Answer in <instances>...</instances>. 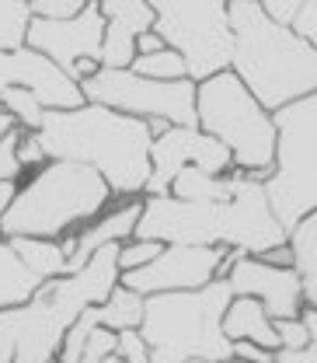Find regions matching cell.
Returning <instances> with one entry per match:
<instances>
[{
	"label": "cell",
	"mask_w": 317,
	"mask_h": 363,
	"mask_svg": "<svg viewBox=\"0 0 317 363\" xmlns=\"http://www.w3.org/2000/svg\"><path fill=\"white\" fill-rule=\"evenodd\" d=\"M136 238L161 245L226 248L237 255L265 259L272 248L289 245L286 227L275 220L265 182L244 175L237 199L230 203H185L175 196L143 199Z\"/></svg>",
	"instance_id": "6da1fadb"
},
{
	"label": "cell",
	"mask_w": 317,
	"mask_h": 363,
	"mask_svg": "<svg viewBox=\"0 0 317 363\" xmlns=\"http://www.w3.org/2000/svg\"><path fill=\"white\" fill-rule=\"evenodd\" d=\"M49 161H70L94 168L115 199H143L150 185V154L154 133L146 119H133L122 112H112L105 105H84L74 112H45L39 126Z\"/></svg>",
	"instance_id": "7a4b0ae2"
},
{
	"label": "cell",
	"mask_w": 317,
	"mask_h": 363,
	"mask_svg": "<svg viewBox=\"0 0 317 363\" xmlns=\"http://www.w3.org/2000/svg\"><path fill=\"white\" fill-rule=\"evenodd\" d=\"M119 248L122 245H105L81 272L49 279L28 304L0 311V363L59 360L77 318L88 308L105 304L119 286Z\"/></svg>",
	"instance_id": "3957f363"
},
{
	"label": "cell",
	"mask_w": 317,
	"mask_h": 363,
	"mask_svg": "<svg viewBox=\"0 0 317 363\" xmlns=\"http://www.w3.org/2000/svg\"><path fill=\"white\" fill-rule=\"evenodd\" d=\"M234 74L272 116L317 94V49L293 28L269 21L262 0H230Z\"/></svg>",
	"instance_id": "277c9868"
},
{
	"label": "cell",
	"mask_w": 317,
	"mask_h": 363,
	"mask_svg": "<svg viewBox=\"0 0 317 363\" xmlns=\"http://www.w3.org/2000/svg\"><path fill=\"white\" fill-rule=\"evenodd\" d=\"M115 192L94 168L49 161L18 182V196L0 220V238H45L67 241L108 213Z\"/></svg>",
	"instance_id": "5b68a950"
},
{
	"label": "cell",
	"mask_w": 317,
	"mask_h": 363,
	"mask_svg": "<svg viewBox=\"0 0 317 363\" xmlns=\"http://www.w3.org/2000/svg\"><path fill=\"white\" fill-rule=\"evenodd\" d=\"M234 301V286L213 279L202 290L146 297L139 335L150 342V363H226L234 342L224 335V315Z\"/></svg>",
	"instance_id": "8992f818"
},
{
	"label": "cell",
	"mask_w": 317,
	"mask_h": 363,
	"mask_svg": "<svg viewBox=\"0 0 317 363\" xmlns=\"http://www.w3.org/2000/svg\"><path fill=\"white\" fill-rule=\"evenodd\" d=\"M195 112L199 130L217 136L234 157V172L251 179H269L275 164V116L262 108V101L244 88V81L226 70L209 81H202L195 91Z\"/></svg>",
	"instance_id": "52a82bcc"
},
{
	"label": "cell",
	"mask_w": 317,
	"mask_h": 363,
	"mask_svg": "<svg viewBox=\"0 0 317 363\" xmlns=\"http://www.w3.org/2000/svg\"><path fill=\"white\" fill-rule=\"evenodd\" d=\"M275 164L265 179L272 213L286 234L317 213V94L275 112Z\"/></svg>",
	"instance_id": "ba28073f"
},
{
	"label": "cell",
	"mask_w": 317,
	"mask_h": 363,
	"mask_svg": "<svg viewBox=\"0 0 317 363\" xmlns=\"http://www.w3.org/2000/svg\"><path fill=\"white\" fill-rule=\"evenodd\" d=\"M154 32L185 60L192 84L234 70L237 39L226 0H154Z\"/></svg>",
	"instance_id": "9c48e42d"
},
{
	"label": "cell",
	"mask_w": 317,
	"mask_h": 363,
	"mask_svg": "<svg viewBox=\"0 0 317 363\" xmlns=\"http://www.w3.org/2000/svg\"><path fill=\"white\" fill-rule=\"evenodd\" d=\"M84 98L91 105H105L112 112L133 116V119H164L171 126H199L195 112V91L199 84L192 81H146L133 70H108L101 67L91 81L81 84Z\"/></svg>",
	"instance_id": "30bf717a"
},
{
	"label": "cell",
	"mask_w": 317,
	"mask_h": 363,
	"mask_svg": "<svg viewBox=\"0 0 317 363\" xmlns=\"http://www.w3.org/2000/svg\"><path fill=\"white\" fill-rule=\"evenodd\" d=\"M237 252L226 248H192V245H168L150 266L133 272H122V286L136 290L139 297H157V294H185V290H202L213 279H226Z\"/></svg>",
	"instance_id": "8fae6325"
},
{
	"label": "cell",
	"mask_w": 317,
	"mask_h": 363,
	"mask_svg": "<svg viewBox=\"0 0 317 363\" xmlns=\"http://www.w3.org/2000/svg\"><path fill=\"white\" fill-rule=\"evenodd\" d=\"M150 185L143 199H157V196H171V185L185 168H199L206 175L224 179L234 172V157L217 136L202 133L199 126H168L164 133L154 140V154H150Z\"/></svg>",
	"instance_id": "7c38bea8"
},
{
	"label": "cell",
	"mask_w": 317,
	"mask_h": 363,
	"mask_svg": "<svg viewBox=\"0 0 317 363\" xmlns=\"http://www.w3.org/2000/svg\"><path fill=\"white\" fill-rule=\"evenodd\" d=\"M4 88L32 91L45 105V112H74L88 105L81 84L63 67H56L49 56L28 45L18 52H0V91Z\"/></svg>",
	"instance_id": "4fadbf2b"
},
{
	"label": "cell",
	"mask_w": 317,
	"mask_h": 363,
	"mask_svg": "<svg viewBox=\"0 0 317 363\" xmlns=\"http://www.w3.org/2000/svg\"><path fill=\"white\" fill-rule=\"evenodd\" d=\"M28 49L49 56L56 67L67 74L81 60H98L101 63V45H105V18H101V0H88L84 14L74 21H42L32 18L28 28Z\"/></svg>",
	"instance_id": "5bb4252c"
},
{
	"label": "cell",
	"mask_w": 317,
	"mask_h": 363,
	"mask_svg": "<svg viewBox=\"0 0 317 363\" xmlns=\"http://www.w3.org/2000/svg\"><path fill=\"white\" fill-rule=\"evenodd\" d=\"M226 283L234 286V297L262 301L272 321L304 318V311H307L304 279L296 269L269 266L265 259H255V255H237L230 272H226Z\"/></svg>",
	"instance_id": "9a60e30c"
},
{
	"label": "cell",
	"mask_w": 317,
	"mask_h": 363,
	"mask_svg": "<svg viewBox=\"0 0 317 363\" xmlns=\"http://www.w3.org/2000/svg\"><path fill=\"white\" fill-rule=\"evenodd\" d=\"M101 18H105L101 67L129 70L136 63V39L154 32L157 25L154 0H101Z\"/></svg>",
	"instance_id": "2e32d148"
},
{
	"label": "cell",
	"mask_w": 317,
	"mask_h": 363,
	"mask_svg": "<svg viewBox=\"0 0 317 363\" xmlns=\"http://www.w3.org/2000/svg\"><path fill=\"white\" fill-rule=\"evenodd\" d=\"M139 217H143V199H119V203H112L108 213H101L81 234L67 238L63 248L70 255V272H81L94 259V252H101L105 245H126V241H133Z\"/></svg>",
	"instance_id": "e0dca14e"
},
{
	"label": "cell",
	"mask_w": 317,
	"mask_h": 363,
	"mask_svg": "<svg viewBox=\"0 0 317 363\" xmlns=\"http://www.w3.org/2000/svg\"><path fill=\"white\" fill-rule=\"evenodd\" d=\"M224 335L230 342H251V346H262L269 353L282 350V339L275 332V321L269 318L265 304L255 301V297H234L230 308L224 315Z\"/></svg>",
	"instance_id": "ac0fdd59"
},
{
	"label": "cell",
	"mask_w": 317,
	"mask_h": 363,
	"mask_svg": "<svg viewBox=\"0 0 317 363\" xmlns=\"http://www.w3.org/2000/svg\"><path fill=\"white\" fill-rule=\"evenodd\" d=\"M39 290H42V279L18 259L7 238H0V311L28 304Z\"/></svg>",
	"instance_id": "d6986e66"
},
{
	"label": "cell",
	"mask_w": 317,
	"mask_h": 363,
	"mask_svg": "<svg viewBox=\"0 0 317 363\" xmlns=\"http://www.w3.org/2000/svg\"><path fill=\"white\" fill-rule=\"evenodd\" d=\"M241 185H244L241 172H230L224 179H217V175H206L199 168H185L171 185V196L185 199V203H230V199H237Z\"/></svg>",
	"instance_id": "ffe728a7"
},
{
	"label": "cell",
	"mask_w": 317,
	"mask_h": 363,
	"mask_svg": "<svg viewBox=\"0 0 317 363\" xmlns=\"http://www.w3.org/2000/svg\"><path fill=\"white\" fill-rule=\"evenodd\" d=\"M11 248L18 252V259L35 272L42 283L70 276V255L63 248V241H45V238H11Z\"/></svg>",
	"instance_id": "44dd1931"
},
{
	"label": "cell",
	"mask_w": 317,
	"mask_h": 363,
	"mask_svg": "<svg viewBox=\"0 0 317 363\" xmlns=\"http://www.w3.org/2000/svg\"><path fill=\"white\" fill-rule=\"evenodd\" d=\"M289 248H293V269L304 279V301L317 311V213L304 217L289 230Z\"/></svg>",
	"instance_id": "7402d4cb"
},
{
	"label": "cell",
	"mask_w": 317,
	"mask_h": 363,
	"mask_svg": "<svg viewBox=\"0 0 317 363\" xmlns=\"http://www.w3.org/2000/svg\"><path fill=\"white\" fill-rule=\"evenodd\" d=\"M143 308H146V297H139L136 290L119 283L112 290V297L94 308V321H98V328H112V332L139 328L143 325Z\"/></svg>",
	"instance_id": "603a6c76"
},
{
	"label": "cell",
	"mask_w": 317,
	"mask_h": 363,
	"mask_svg": "<svg viewBox=\"0 0 317 363\" xmlns=\"http://www.w3.org/2000/svg\"><path fill=\"white\" fill-rule=\"evenodd\" d=\"M32 18V0H0V52L25 49Z\"/></svg>",
	"instance_id": "cb8c5ba5"
},
{
	"label": "cell",
	"mask_w": 317,
	"mask_h": 363,
	"mask_svg": "<svg viewBox=\"0 0 317 363\" xmlns=\"http://www.w3.org/2000/svg\"><path fill=\"white\" fill-rule=\"evenodd\" d=\"M0 108L28 133H39L45 119V105L32 94V91H21V88H4L0 91Z\"/></svg>",
	"instance_id": "d4e9b609"
},
{
	"label": "cell",
	"mask_w": 317,
	"mask_h": 363,
	"mask_svg": "<svg viewBox=\"0 0 317 363\" xmlns=\"http://www.w3.org/2000/svg\"><path fill=\"white\" fill-rule=\"evenodd\" d=\"M133 74L146 77V81H164V84H175V81H188V67L175 49H161L154 56H136V63L129 67Z\"/></svg>",
	"instance_id": "484cf974"
},
{
	"label": "cell",
	"mask_w": 317,
	"mask_h": 363,
	"mask_svg": "<svg viewBox=\"0 0 317 363\" xmlns=\"http://www.w3.org/2000/svg\"><path fill=\"white\" fill-rule=\"evenodd\" d=\"M164 248H168V245H161V241H143V238H133V241H126V245L119 248V269L122 272L143 269V266H150Z\"/></svg>",
	"instance_id": "4316f807"
},
{
	"label": "cell",
	"mask_w": 317,
	"mask_h": 363,
	"mask_svg": "<svg viewBox=\"0 0 317 363\" xmlns=\"http://www.w3.org/2000/svg\"><path fill=\"white\" fill-rule=\"evenodd\" d=\"M88 0H32V14L42 21H74L81 18Z\"/></svg>",
	"instance_id": "83f0119b"
},
{
	"label": "cell",
	"mask_w": 317,
	"mask_h": 363,
	"mask_svg": "<svg viewBox=\"0 0 317 363\" xmlns=\"http://www.w3.org/2000/svg\"><path fill=\"white\" fill-rule=\"evenodd\" d=\"M119 342H115V357L122 363H150V342L139 335V328H126V332H115Z\"/></svg>",
	"instance_id": "f1b7e54d"
},
{
	"label": "cell",
	"mask_w": 317,
	"mask_h": 363,
	"mask_svg": "<svg viewBox=\"0 0 317 363\" xmlns=\"http://www.w3.org/2000/svg\"><path fill=\"white\" fill-rule=\"evenodd\" d=\"M18 140H21V126L0 140V182H21L25 175V168L18 164Z\"/></svg>",
	"instance_id": "f546056e"
},
{
	"label": "cell",
	"mask_w": 317,
	"mask_h": 363,
	"mask_svg": "<svg viewBox=\"0 0 317 363\" xmlns=\"http://www.w3.org/2000/svg\"><path fill=\"white\" fill-rule=\"evenodd\" d=\"M275 332L282 339V350L296 353V350H307L311 346V328L304 318H286V321H275Z\"/></svg>",
	"instance_id": "4dcf8cb0"
},
{
	"label": "cell",
	"mask_w": 317,
	"mask_h": 363,
	"mask_svg": "<svg viewBox=\"0 0 317 363\" xmlns=\"http://www.w3.org/2000/svg\"><path fill=\"white\" fill-rule=\"evenodd\" d=\"M18 164H21L28 175H32V172H39L42 164H49V157H45L39 136L28 133V130H21V140H18Z\"/></svg>",
	"instance_id": "1f68e13d"
},
{
	"label": "cell",
	"mask_w": 317,
	"mask_h": 363,
	"mask_svg": "<svg viewBox=\"0 0 317 363\" xmlns=\"http://www.w3.org/2000/svg\"><path fill=\"white\" fill-rule=\"evenodd\" d=\"M304 321H307V328H311V346H307V350H296V353L279 350V353H275V363H317V311L314 308L304 311Z\"/></svg>",
	"instance_id": "d6a6232c"
},
{
	"label": "cell",
	"mask_w": 317,
	"mask_h": 363,
	"mask_svg": "<svg viewBox=\"0 0 317 363\" xmlns=\"http://www.w3.org/2000/svg\"><path fill=\"white\" fill-rule=\"evenodd\" d=\"M262 11L269 14V21L282 25V28H293L296 14H300V0H262Z\"/></svg>",
	"instance_id": "836d02e7"
},
{
	"label": "cell",
	"mask_w": 317,
	"mask_h": 363,
	"mask_svg": "<svg viewBox=\"0 0 317 363\" xmlns=\"http://www.w3.org/2000/svg\"><path fill=\"white\" fill-rule=\"evenodd\" d=\"M293 32L317 49V0H300V14H296Z\"/></svg>",
	"instance_id": "e575fe53"
},
{
	"label": "cell",
	"mask_w": 317,
	"mask_h": 363,
	"mask_svg": "<svg viewBox=\"0 0 317 363\" xmlns=\"http://www.w3.org/2000/svg\"><path fill=\"white\" fill-rule=\"evenodd\" d=\"M161 49H168V43H164L157 32H146V35L136 39V56H154V52H161Z\"/></svg>",
	"instance_id": "d590c367"
},
{
	"label": "cell",
	"mask_w": 317,
	"mask_h": 363,
	"mask_svg": "<svg viewBox=\"0 0 317 363\" xmlns=\"http://www.w3.org/2000/svg\"><path fill=\"white\" fill-rule=\"evenodd\" d=\"M265 262H269V266H282V269H293V248H289V245L272 248L269 255H265Z\"/></svg>",
	"instance_id": "8d00e7d4"
},
{
	"label": "cell",
	"mask_w": 317,
	"mask_h": 363,
	"mask_svg": "<svg viewBox=\"0 0 317 363\" xmlns=\"http://www.w3.org/2000/svg\"><path fill=\"white\" fill-rule=\"evenodd\" d=\"M14 196H18V182H0V220H4V213L11 210Z\"/></svg>",
	"instance_id": "74e56055"
},
{
	"label": "cell",
	"mask_w": 317,
	"mask_h": 363,
	"mask_svg": "<svg viewBox=\"0 0 317 363\" xmlns=\"http://www.w3.org/2000/svg\"><path fill=\"white\" fill-rule=\"evenodd\" d=\"M14 130H18V123H14V119H11V116L0 108V140H4L7 133H14Z\"/></svg>",
	"instance_id": "f35d334b"
},
{
	"label": "cell",
	"mask_w": 317,
	"mask_h": 363,
	"mask_svg": "<svg viewBox=\"0 0 317 363\" xmlns=\"http://www.w3.org/2000/svg\"><path fill=\"white\" fill-rule=\"evenodd\" d=\"M192 363H206V360H192Z\"/></svg>",
	"instance_id": "ab89813d"
},
{
	"label": "cell",
	"mask_w": 317,
	"mask_h": 363,
	"mask_svg": "<svg viewBox=\"0 0 317 363\" xmlns=\"http://www.w3.org/2000/svg\"><path fill=\"white\" fill-rule=\"evenodd\" d=\"M52 363H59V360H52Z\"/></svg>",
	"instance_id": "60d3db41"
},
{
	"label": "cell",
	"mask_w": 317,
	"mask_h": 363,
	"mask_svg": "<svg viewBox=\"0 0 317 363\" xmlns=\"http://www.w3.org/2000/svg\"><path fill=\"white\" fill-rule=\"evenodd\" d=\"M269 363H275V360H269Z\"/></svg>",
	"instance_id": "b9f144b4"
}]
</instances>
